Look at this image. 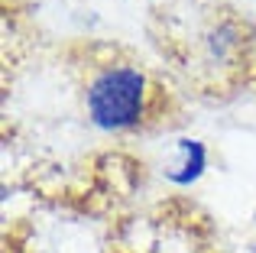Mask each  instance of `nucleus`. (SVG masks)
Instances as JSON below:
<instances>
[{
    "label": "nucleus",
    "instance_id": "obj_1",
    "mask_svg": "<svg viewBox=\"0 0 256 253\" xmlns=\"http://www.w3.org/2000/svg\"><path fill=\"white\" fill-rule=\"evenodd\" d=\"M150 75L133 62H107L84 84L88 124L100 133H130L150 117Z\"/></svg>",
    "mask_w": 256,
    "mask_h": 253
},
{
    "label": "nucleus",
    "instance_id": "obj_2",
    "mask_svg": "<svg viewBox=\"0 0 256 253\" xmlns=\"http://www.w3.org/2000/svg\"><path fill=\"white\" fill-rule=\"evenodd\" d=\"M175 159L162 169L166 182L175 188H192L194 182H201V176L208 172V143L198 136H178L172 146Z\"/></svg>",
    "mask_w": 256,
    "mask_h": 253
},
{
    "label": "nucleus",
    "instance_id": "obj_3",
    "mask_svg": "<svg viewBox=\"0 0 256 253\" xmlns=\"http://www.w3.org/2000/svg\"><path fill=\"white\" fill-rule=\"evenodd\" d=\"M201 46H204V58L211 65H230L240 56V49H244V26L237 20L224 16L204 32Z\"/></svg>",
    "mask_w": 256,
    "mask_h": 253
}]
</instances>
